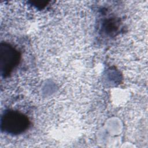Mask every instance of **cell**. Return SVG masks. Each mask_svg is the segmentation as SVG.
I'll return each instance as SVG.
<instances>
[{"instance_id":"obj_1","label":"cell","mask_w":148,"mask_h":148,"mask_svg":"<svg viewBox=\"0 0 148 148\" xmlns=\"http://www.w3.org/2000/svg\"><path fill=\"white\" fill-rule=\"evenodd\" d=\"M29 126V121L27 116L17 111H6L1 118V129L9 134H20L25 131Z\"/></svg>"},{"instance_id":"obj_2","label":"cell","mask_w":148,"mask_h":148,"mask_svg":"<svg viewBox=\"0 0 148 148\" xmlns=\"http://www.w3.org/2000/svg\"><path fill=\"white\" fill-rule=\"evenodd\" d=\"M20 60L19 53L10 45L1 46V67L2 75H8L17 65Z\"/></svg>"}]
</instances>
